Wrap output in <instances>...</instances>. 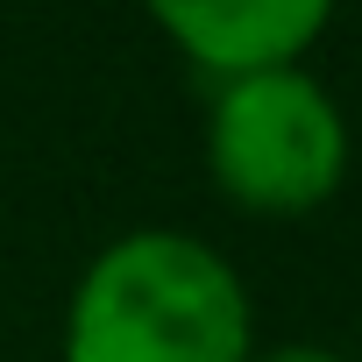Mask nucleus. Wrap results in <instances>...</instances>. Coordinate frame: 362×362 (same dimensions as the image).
Instances as JSON below:
<instances>
[{
    "instance_id": "obj_1",
    "label": "nucleus",
    "mask_w": 362,
    "mask_h": 362,
    "mask_svg": "<svg viewBox=\"0 0 362 362\" xmlns=\"http://www.w3.org/2000/svg\"><path fill=\"white\" fill-rule=\"evenodd\" d=\"M256 305L242 270L185 228L107 242L64 305V362H249Z\"/></svg>"
},
{
    "instance_id": "obj_3",
    "label": "nucleus",
    "mask_w": 362,
    "mask_h": 362,
    "mask_svg": "<svg viewBox=\"0 0 362 362\" xmlns=\"http://www.w3.org/2000/svg\"><path fill=\"white\" fill-rule=\"evenodd\" d=\"M334 8L341 0H142L156 36L206 86L214 78H242V71L305 64L313 43L327 36Z\"/></svg>"
},
{
    "instance_id": "obj_2",
    "label": "nucleus",
    "mask_w": 362,
    "mask_h": 362,
    "mask_svg": "<svg viewBox=\"0 0 362 362\" xmlns=\"http://www.w3.org/2000/svg\"><path fill=\"white\" fill-rule=\"evenodd\" d=\"M199 149L214 192L249 221H305L334 206L355 163L348 114L305 64L214 78Z\"/></svg>"
},
{
    "instance_id": "obj_4",
    "label": "nucleus",
    "mask_w": 362,
    "mask_h": 362,
    "mask_svg": "<svg viewBox=\"0 0 362 362\" xmlns=\"http://www.w3.org/2000/svg\"><path fill=\"white\" fill-rule=\"evenodd\" d=\"M249 362H355L341 348H320V341H284V348H256Z\"/></svg>"
}]
</instances>
